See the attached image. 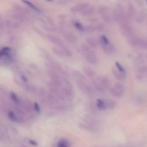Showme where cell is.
<instances>
[{
    "instance_id": "7a4b0ae2",
    "label": "cell",
    "mask_w": 147,
    "mask_h": 147,
    "mask_svg": "<svg viewBox=\"0 0 147 147\" xmlns=\"http://www.w3.org/2000/svg\"><path fill=\"white\" fill-rule=\"evenodd\" d=\"M99 44L103 51L107 54H113L116 53V48L106 35L100 36L99 39Z\"/></svg>"
},
{
    "instance_id": "ab89813d",
    "label": "cell",
    "mask_w": 147,
    "mask_h": 147,
    "mask_svg": "<svg viewBox=\"0 0 147 147\" xmlns=\"http://www.w3.org/2000/svg\"><path fill=\"white\" fill-rule=\"evenodd\" d=\"M146 57H147V56H146Z\"/></svg>"
},
{
    "instance_id": "83f0119b",
    "label": "cell",
    "mask_w": 147,
    "mask_h": 147,
    "mask_svg": "<svg viewBox=\"0 0 147 147\" xmlns=\"http://www.w3.org/2000/svg\"><path fill=\"white\" fill-rule=\"evenodd\" d=\"M10 98H11V100H12L14 103H15L17 105H20L21 103V100L20 99V98L17 96L14 93L11 92L10 93Z\"/></svg>"
},
{
    "instance_id": "277c9868",
    "label": "cell",
    "mask_w": 147,
    "mask_h": 147,
    "mask_svg": "<svg viewBox=\"0 0 147 147\" xmlns=\"http://www.w3.org/2000/svg\"><path fill=\"white\" fill-rule=\"evenodd\" d=\"M76 81H77V85L78 87L83 92L86 94L89 95V96H91L94 93V90H93V87H92L91 85L90 84L88 81L87 79H76Z\"/></svg>"
},
{
    "instance_id": "f1b7e54d",
    "label": "cell",
    "mask_w": 147,
    "mask_h": 147,
    "mask_svg": "<svg viewBox=\"0 0 147 147\" xmlns=\"http://www.w3.org/2000/svg\"><path fill=\"white\" fill-rule=\"evenodd\" d=\"M22 1H23V2L24 3V4H27V6H29V7H30V8H32V9L35 10V11H39L38 8H37V7H36V6H34V4H32V3H31V2H30V1H27V0H22Z\"/></svg>"
},
{
    "instance_id": "7c38bea8",
    "label": "cell",
    "mask_w": 147,
    "mask_h": 147,
    "mask_svg": "<svg viewBox=\"0 0 147 147\" xmlns=\"http://www.w3.org/2000/svg\"><path fill=\"white\" fill-rule=\"evenodd\" d=\"M46 37H47V40H48L49 41L51 42L52 43L55 44V45L59 46V47H63V46L65 45L63 43V42L62 41V40H60L59 37H56V36L53 35V34H47Z\"/></svg>"
},
{
    "instance_id": "3957f363",
    "label": "cell",
    "mask_w": 147,
    "mask_h": 147,
    "mask_svg": "<svg viewBox=\"0 0 147 147\" xmlns=\"http://www.w3.org/2000/svg\"><path fill=\"white\" fill-rule=\"evenodd\" d=\"M78 126L83 130L91 134L97 133L99 130V126L94 124V123H91V122L88 121L86 119H83L80 121H79Z\"/></svg>"
},
{
    "instance_id": "ffe728a7",
    "label": "cell",
    "mask_w": 147,
    "mask_h": 147,
    "mask_svg": "<svg viewBox=\"0 0 147 147\" xmlns=\"http://www.w3.org/2000/svg\"><path fill=\"white\" fill-rule=\"evenodd\" d=\"M6 26L11 29H18L20 27V23L17 20L11 19V20H8L6 22Z\"/></svg>"
},
{
    "instance_id": "9a60e30c",
    "label": "cell",
    "mask_w": 147,
    "mask_h": 147,
    "mask_svg": "<svg viewBox=\"0 0 147 147\" xmlns=\"http://www.w3.org/2000/svg\"><path fill=\"white\" fill-rule=\"evenodd\" d=\"M20 106L26 111L27 113H32V112L34 111V107H33V105L32 104L31 102L28 100H24L22 101H21L20 103Z\"/></svg>"
},
{
    "instance_id": "44dd1931",
    "label": "cell",
    "mask_w": 147,
    "mask_h": 147,
    "mask_svg": "<svg viewBox=\"0 0 147 147\" xmlns=\"http://www.w3.org/2000/svg\"><path fill=\"white\" fill-rule=\"evenodd\" d=\"M95 13V7L89 4L86 9H85L84 11H82L80 14H83L85 17H90V16L93 15Z\"/></svg>"
},
{
    "instance_id": "6da1fadb",
    "label": "cell",
    "mask_w": 147,
    "mask_h": 147,
    "mask_svg": "<svg viewBox=\"0 0 147 147\" xmlns=\"http://www.w3.org/2000/svg\"><path fill=\"white\" fill-rule=\"evenodd\" d=\"M112 17L116 22L119 23V24L123 22L129 21V17L125 14L123 7L121 4H119L115 7L113 11V14H112Z\"/></svg>"
},
{
    "instance_id": "f35d334b",
    "label": "cell",
    "mask_w": 147,
    "mask_h": 147,
    "mask_svg": "<svg viewBox=\"0 0 147 147\" xmlns=\"http://www.w3.org/2000/svg\"><path fill=\"white\" fill-rule=\"evenodd\" d=\"M0 18H1V16H0Z\"/></svg>"
},
{
    "instance_id": "2e32d148",
    "label": "cell",
    "mask_w": 147,
    "mask_h": 147,
    "mask_svg": "<svg viewBox=\"0 0 147 147\" xmlns=\"http://www.w3.org/2000/svg\"><path fill=\"white\" fill-rule=\"evenodd\" d=\"M83 73L84 74L87 76L88 78H94L96 77V72L95 70H93V68H91L90 67L87 65H85L83 66Z\"/></svg>"
},
{
    "instance_id": "5b68a950",
    "label": "cell",
    "mask_w": 147,
    "mask_h": 147,
    "mask_svg": "<svg viewBox=\"0 0 147 147\" xmlns=\"http://www.w3.org/2000/svg\"><path fill=\"white\" fill-rule=\"evenodd\" d=\"M129 43L132 47L136 48L147 49V40L143 38L131 35L129 38Z\"/></svg>"
},
{
    "instance_id": "ac0fdd59",
    "label": "cell",
    "mask_w": 147,
    "mask_h": 147,
    "mask_svg": "<svg viewBox=\"0 0 147 147\" xmlns=\"http://www.w3.org/2000/svg\"><path fill=\"white\" fill-rule=\"evenodd\" d=\"M112 72H113V76H114V77L116 78V79H118V80H124L125 79H126V73H123V72L119 71L116 67H113V68H112Z\"/></svg>"
},
{
    "instance_id": "d590c367",
    "label": "cell",
    "mask_w": 147,
    "mask_h": 147,
    "mask_svg": "<svg viewBox=\"0 0 147 147\" xmlns=\"http://www.w3.org/2000/svg\"><path fill=\"white\" fill-rule=\"evenodd\" d=\"M3 57V55H2V53H1V50H0V59L1 58V57Z\"/></svg>"
},
{
    "instance_id": "e0dca14e",
    "label": "cell",
    "mask_w": 147,
    "mask_h": 147,
    "mask_svg": "<svg viewBox=\"0 0 147 147\" xmlns=\"http://www.w3.org/2000/svg\"><path fill=\"white\" fill-rule=\"evenodd\" d=\"M89 5V4L88 3H80V4H78L76 5L73 6L71 8V11L73 12H80L81 13L82 11H84L85 9Z\"/></svg>"
},
{
    "instance_id": "7402d4cb",
    "label": "cell",
    "mask_w": 147,
    "mask_h": 147,
    "mask_svg": "<svg viewBox=\"0 0 147 147\" xmlns=\"http://www.w3.org/2000/svg\"><path fill=\"white\" fill-rule=\"evenodd\" d=\"M86 42L91 48H96L98 46V45H100L99 44V41H98L97 40H96L93 37H88V38H86Z\"/></svg>"
},
{
    "instance_id": "52a82bcc",
    "label": "cell",
    "mask_w": 147,
    "mask_h": 147,
    "mask_svg": "<svg viewBox=\"0 0 147 147\" xmlns=\"http://www.w3.org/2000/svg\"><path fill=\"white\" fill-rule=\"evenodd\" d=\"M120 28L121 30L122 33L126 37H130V36L133 35V27L131 25L129 21L123 22L120 24Z\"/></svg>"
},
{
    "instance_id": "4316f807",
    "label": "cell",
    "mask_w": 147,
    "mask_h": 147,
    "mask_svg": "<svg viewBox=\"0 0 147 147\" xmlns=\"http://www.w3.org/2000/svg\"><path fill=\"white\" fill-rule=\"evenodd\" d=\"M73 26L77 29L78 30H79L80 32H84L86 31V27L78 21H73Z\"/></svg>"
},
{
    "instance_id": "8fae6325",
    "label": "cell",
    "mask_w": 147,
    "mask_h": 147,
    "mask_svg": "<svg viewBox=\"0 0 147 147\" xmlns=\"http://www.w3.org/2000/svg\"><path fill=\"white\" fill-rule=\"evenodd\" d=\"M60 90H61L63 96L65 97V98H68L73 96V90H72V86L70 85L65 84V86H62Z\"/></svg>"
},
{
    "instance_id": "ba28073f",
    "label": "cell",
    "mask_w": 147,
    "mask_h": 147,
    "mask_svg": "<svg viewBox=\"0 0 147 147\" xmlns=\"http://www.w3.org/2000/svg\"><path fill=\"white\" fill-rule=\"evenodd\" d=\"M85 57L86 60L92 65H97L98 63L99 60L98 55L93 50H90L89 51L85 53Z\"/></svg>"
},
{
    "instance_id": "74e56055",
    "label": "cell",
    "mask_w": 147,
    "mask_h": 147,
    "mask_svg": "<svg viewBox=\"0 0 147 147\" xmlns=\"http://www.w3.org/2000/svg\"><path fill=\"white\" fill-rule=\"evenodd\" d=\"M22 147H27V146H22Z\"/></svg>"
},
{
    "instance_id": "d4e9b609",
    "label": "cell",
    "mask_w": 147,
    "mask_h": 147,
    "mask_svg": "<svg viewBox=\"0 0 147 147\" xmlns=\"http://www.w3.org/2000/svg\"><path fill=\"white\" fill-rule=\"evenodd\" d=\"M70 146H71L70 142L67 139H64V138L60 139L56 144V147H70Z\"/></svg>"
},
{
    "instance_id": "8992f818",
    "label": "cell",
    "mask_w": 147,
    "mask_h": 147,
    "mask_svg": "<svg viewBox=\"0 0 147 147\" xmlns=\"http://www.w3.org/2000/svg\"><path fill=\"white\" fill-rule=\"evenodd\" d=\"M111 93L113 96L117 98H120L123 96L125 93L124 86L120 83H117L114 85L113 88L111 90Z\"/></svg>"
},
{
    "instance_id": "d6a6232c",
    "label": "cell",
    "mask_w": 147,
    "mask_h": 147,
    "mask_svg": "<svg viewBox=\"0 0 147 147\" xmlns=\"http://www.w3.org/2000/svg\"><path fill=\"white\" fill-rule=\"evenodd\" d=\"M86 31H87L89 33H93V32L96 31V27L93 25H89L86 27Z\"/></svg>"
},
{
    "instance_id": "836d02e7",
    "label": "cell",
    "mask_w": 147,
    "mask_h": 147,
    "mask_svg": "<svg viewBox=\"0 0 147 147\" xmlns=\"http://www.w3.org/2000/svg\"><path fill=\"white\" fill-rule=\"evenodd\" d=\"M33 107H34V111H35L36 113H39L40 112V106L37 103H34L33 104Z\"/></svg>"
},
{
    "instance_id": "603a6c76",
    "label": "cell",
    "mask_w": 147,
    "mask_h": 147,
    "mask_svg": "<svg viewBox=\"0 0 147 147\" xmlns=\"http://www.w3.org/2000/svg\"><path fill=\"white\" fill-rule=\"evenodd\" d=\"M51 65L53 67V70H55V71H57V73H59L60 74H61L62 76H65L66 73L65 71L64 70V69L62 67L61 65L58 64V63H51Z\"/></svg>"
},
{
    "instance_id": "e575fe53",
    "label": "cell",
    "mask_w": 147,
    "mask_h": 147,
    "mask_svg": "<svg viewBox=\"0 0 147 147\" xmlns=\"http://www.w3.org/2000/svg\"><path fill=\"white\" fill-rule=\"evenodd\" d=\"M29 143H30L31 145H33V146H37V142L34 140H30L29 141Z\"/></svg>"
},
{
    "instance_id": "4dcf8cb0",
    "label": "cell",
    "mask_w": 147,
    "mask_h": 147,
    "mask_svg": "<svg viewBox=\"0 0 147 147\" xmlns=\"http://www.w3.org/2000/svg\"><path fill=\"white\" fill-rule=\"evenodd\" d=\"M115 65H116V67L119 70V71L123 72V73H126V70L124 69V67H123V66H122V65L121 64V63H119V62H116Z\"/></svg>"
},
{
    "instance_id": "1f68e13d",
    "label": "cell",
    "mask_w": 147,
    "mask_h": 147,
    "mask_svg": "<svg viewBox=\"0 0 147 147\" xmlns=\"http://www.w3.org/2000/svg\"><path fill=\"white\" fill-rule=\"evenodd\" d=\"M90 48H91V47H89L88 45H87L86 43H83V44H81V49L84 52V53L89 51V50H90Z\"/></svg>"
},
{
    "instance_id": "484cf974",
    "label": "cell",
    "mask_w": 147,
    "mask_h": 147,
    "mask_svg": "<svg viewBox=\"0 0 147 147\" xmlns=\"http://www.w3.org/2000/svg\"><path fill=\"white\" fill-rule=\"evenodd\" d=\"M25 89L27 90V91L30 92L31 93H34V94H36V93L38 92V89L35 86H33V85L31 84H27L26 85Z\"/></svg>"
},
{
    "instance_id": "cb8c5ba5",
    "label": "cell",
    "mask_w": 147,
    "mask_h": 147,
    "mask_svg": "<svg viewBox=\"0 0 147 147\" xmlns=\"http://www.w3.org/2000/svg\"><path fill=\"white\" fill-rule=\"evenodd\" d=\"M8 138L7 130L4 126H0V142H4Z\"/></svg>"
},
{
    "instance_id": "f546056e",
    "label": "cell",
    "mask_w": 147,
    "mask_h": 147,
    "mask_svg": "<svg viewBox=\"0 0 147 147\" xmlns=\"http://www.w3.org/2000/svg\"><path fill=\"white\" fill-rule=\"evenodd\" d=\"M96 30H97L98 32H103L105 30V25L103 23H98L97 25L96 26Z\"/></svg>"
},
{
    "instance_id": "8d00e7d4",
    "label": "cell",
    "mask_w": 147,
    "mask_h": 147,
    "mask_svg": "<svg viewBox=\"0 0 147 147\" xmlns=\"http://www.w3.org/2000/svg\"><path fill=\"white\" fill-rule=\"evenodd\" d=\"M113 147H128V146H113Z\"/></svg>"
},
{
    "instance_id": "9c48e42d",
    "label": "cell",
    "mask_w": 147,
    "mask_h": 147,
    "mask_svg": "<svg viewBox=\"0 0 147 147\" xmlns=\"http://www.w3.org/2000/svg\"><path fill=\"white\" fill-rule=\"evenodd\" d=\"M10 17H11V19L17 20V21L20 22H24L27 20L26 13L21 12V11H17L15 9H14L11 11V14H10Z\"/></svg>"
},
{
    "instance_id": "30bf717a",
    "label": "cell",
    "mask_w": 147,
    "mask_h": 147,
    "mask_svg": "<svg viewBox=\"0 0 147 147\" xmlns=\"http://www.w3.org/2000/svg\"><path fill=\"white\" fill-rule=\"evenodd\" d=\"M7 116L9 119L10 121L14 123H22L24 122V118L20 116V115L17 114L16 112L13 111H9L7 113Z\"/></svg>"
},
{
    "instance_id": "4fadbf2b",
    "label": "cell",
    "mask_w": 147,
    "mask_h": 147,
    "mask_svg": "<svg viewBox=\"0 0 147 147\" xmlns=\"http://www.w3.org/2000/svg\"><path fill=\"white\" fill-rule=\"evenodd\" d=\"M64 36V38L66 41L67 42L70 44H76L78 42L77 37L75 34H73V33L70 32H66L63 34Z\"/></svg>"
},
{
    "instance_id": "5bb4252c",
    "label": "cell",
    "mask_w": 147,
    "mask_h": 147,
    "mask_svg": "<svg viewBox=\"0 0 147 147\" xmlns=\"http://www.w3.org/2000/svg\"><path fill=\"white\" fill-rule=\"evenodd\" d=\"M96 80L104 89H108L110 88L111 81L109 78H108L106 76H102V77L98 78Z\"/></svg>"
},
{
    "instance_id": "d6986e66",
    "label": "cell",
    "mask_w": 147,
    "mask_h": 147,
    "mask_svg": "<svg viewBox=\"0 0 147 147\" xmlns=\"http://www.w3.org/2000/svg\"><path fill=\"white\" fill-rule=\"evenodd\" d=\"M96 109L99 111H105L108 110L107 102L106 100H103V99H98L96 100Z\"/></svg>"
}]
</instances>
